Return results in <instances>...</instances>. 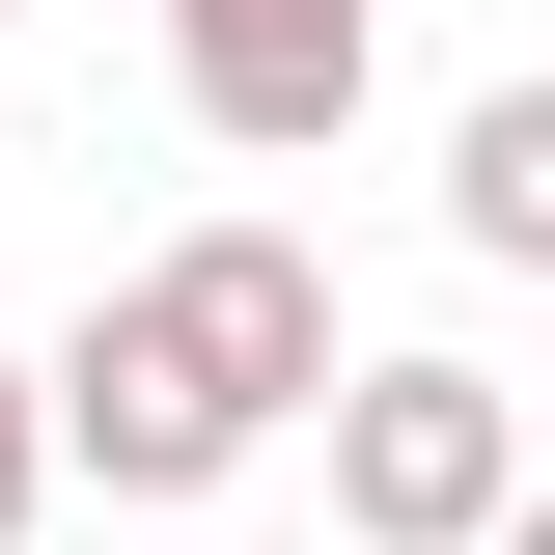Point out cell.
<instances>
[{"label":"cell","mask_w":555,"mask_h":555,"mask_svg":"<svg viewBox=\"0 0 555 555\" xmlns=\"http://www.w3.org/2000/svg\"><path fill=\"white\" fill-rule=\"evenodd\" d=\"M112 306H139V361H167L222 444H278V416L334 389V250H306V222H195V250H139Z\"/></svg>","instance_id":"2"},{"label":"cell","mask_w":555,"mask_h":555,"mask_svg":"<svg viewBox=\"0 0 555 555\" xmlns=\"http://www.w3.org/2000/svg\"><path fill=\"white\" fill-rule=\"evenodd\" d=\"M28 500H56V444H28V334H0V555H28Z\"/></svg>","instance_id":"5"},{"label":"cell","mask_w":555,"mask_h":555,"mask_svg":"<svg viewBox=\"0 0 555 555\" xmlns=\"http://www.w3.org/2000/svg\"><path fill=\"white\" fill-rule=\"evenodd\" d=\"M361 56H389V0H167V83H195V139H250V167H306V139L361 112Z\"/></svg>","instance_id":"3"},{"label":"cell","mask_w":555,"mask_h":555,"mask_svg":"<svg viewBox=\"0 0 555 555\" xmlns=\"http://www.w3.org/2000/svg\"><path fill=\"white\" fill-rule=\"evenodd\" d=\"M334 528L361 555H500L528 528V389H500V361H334Z\"/></svg>","instance_id":"1"},{"label":"cell","mask_w":555,"mask_h":555,"mask_svg":"<svg viewBox=\"0 0 555 555\" xmlns=\"http://www.w3.org/2000/svg\"><path fill=\"white\" fill-rule=\"evenodd\" d=\"M444 250H500V278L555 250V83H473L444 112Z\"/></svg>","instance_id":"4"}]
</instances>
